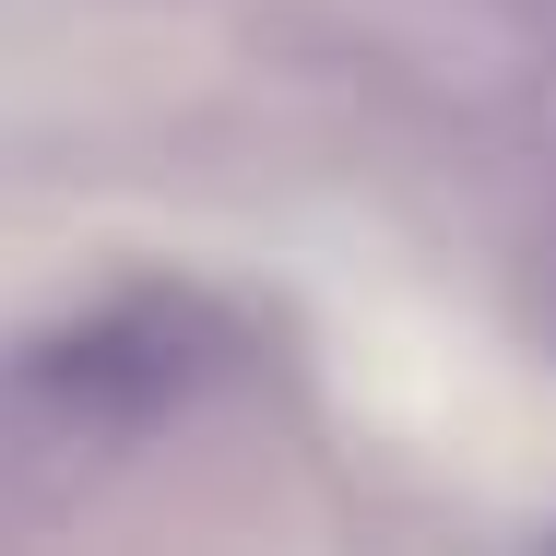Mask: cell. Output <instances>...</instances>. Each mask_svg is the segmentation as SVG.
Returning <instances> with one entry per match:
<instances>
[{"label":"cell","mask_w":556,"mask_h":556,"mask_svg":"<svg viewBox=\"0 0 556 556\" xmlns=\"http://www.w3.org/2000/svg\"><path fill=\"white\" fill-rule=\"evenodd\" d=\"M237 355L249 343H237V320L214 296H166L154 285V296H108L96 320L24 343L0 367V403L36 415L60 450H108V439H154L166 415H190Z\"/></svg>","instance_id":"obj_1"}]
</instances>
